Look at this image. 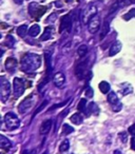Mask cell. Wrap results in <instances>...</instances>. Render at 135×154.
I'll return each mask as SVG.
<instances>
[{
    "label": "cell",
    "mask_w": 135,
    "mask_h": 154,
    "mask_svg": "<svg viewBox=\"0 0 135 154\" xmlns=\"http://www.w3.org/2000/svg\"><path fill=\"white\" fill-rule=\"evenodd\" d=\"M70 119H71V122H73V124H75V125H81V122H82V116L80 115L79 113H76V114H74V115H72Z\"/></svg>",
    "instance_id": "22"
},
{
    "label": "cell",
    "mask_w": 135,
    "mask_h": 154,
    "mask_svg": "<svg viewBox=\"0 0 135 154\" xmlns=\"http://www.w3.org/2000/svg\"><path fill=\"white\" fill-rule=\"evenodd\" d=\"M110 32V24L108 22V20H106L103 24V28H101V33H100V39H103L108 35V33Z\"/></svg>",
    "instance_id": "20"
},
{
    "label": "cell",
    "mask_w": 135,
    "mask_h": 154,
    "mask_svg": "<svg viewBox=\"0 0 135 154\" xmlns=\"http://www.w3.org/2000/svg\"><path fill=\"white\" fill-rule=\"evenodd\" d=\"M118 7H119V3L118 2H115L113 5L111 7V9H110V12H109V15H111V14H113L114 12L116 11V10L118 9Z\"/></svg>",
    "instance_id": "31"
},
{
    "label": "cell",
    "mask_w": 135,
    "mask_h": 154,
    "mask_svg": "<svg viewBox=\"0 0 135 154\" xmlns=\"http://www.w3.org/2000/svg\"><path fill=\"white\" fill-rule=\"evenodd\" d=\"M69 148H70L69 140H68V139H64V140L61 143V145L59 146V151L60 152H66V151L69 150Z\"/></svg>",
    "instance_id": "26"
},
{
    "label": "cell",
    "mask_w": 135,
    "mask_h": 154,
    "mask_svg": "<svg viewBox=\"0 0 135 154\" xmlns=\"http://www.w3.org/2000/svg\"><path fill=\"white\" fill-rule=\"evenodd\" d=\"M41 66V57L38 54L28 53L22 57L20 68L26 73H33Z\"/></svg>",
    "instance_id": "1"
},
{
    "label": "cell",
    "mask_w": 135,
    "mask_h": 154,
    "mask_svg": "<svg viewBox=\"0 0 135 154\" xmlns=\"http://www.w3.org/2000/svg\"><path fill=\"white\" fill-rule=\"evenodd\" d=\"M26 32H28V26H26V24H22V26L17 28V34L19 35L20 37L26 36Z\"/></svg>",
    "instance_id": "24"
},
{
    "label": "cell",
    "mask_w": 135,
    "mask_h": 154,
    "mask_svg": "<svg viewBox=\"0 0 135 154\" xmlns=\"http://www.w3.org/2000/svg\"><path fill=\"white\" fill-rule=\"evenodd\" d=\"M118 137H120V139H121L122 143H126L127 139H128V135H127L126 132H121L118 134Z\"/></svg>",
    "instance_id": "32"
},
{
    "label": "cell",
    "mask_w": 135,
    "mask_h": 154,
    "mask_svg": "<svg viewBox=\"0 0 135 154\" xmlns=\"http://www.w3.org/2000/svg\"><path fill=\"white\" fill-rule=\"evenodd\" d=\"M84 73H86V64H84V62L78 63L77 66H76V69H75V75H76V77H77V78L79 80L84 79Z\"/></svg>",
    "instance_id": "14"
},
{
    "label": "cell",
    "mask_w": 135,
    "mask_h": 154,
    "mask_svg": "<svg viewBox=\"0 0 135 154\" xmlns=\"http://www.w3.org/2000/svg\"><path fill=\"white\" fill-rule=\"evenodd\" d=\"M108 101H109L110 105H111L112 110H113V111L118 112V111L121 110L122 105L119 101V99H118V97H117V95H116L115 92H113V91L110 92V94L108 95Z\"/></svg>",
    "instance_id": "5"
},
{
    "label": "cell",
    "mask_w": 135,
    "mask_h": 154,
    "mask_svg": "<svg viewBox=\"0 0 135 154\" xmlns=\"http://www.w3.org/2000/svg\"><path fill=\"white\" fill-rule=\"evenodd\" d=\"M44 154H48V152H44Z\"/></svg>",
    "instance_id": "39"
},
{
    "label": "cell",
    "mask_w": 135,
    "mask_h": 154,
    "mask_svg": "<svg viewBox=\"0 0 135 154\" xmlns=\"http://www.w3.org/2000/svg\"><path fill=\"white\" fill-rule=\"evenodd\" d=\"M45 10H47V8L39 7L38 3H36V2H32V3H30V5H29V13H30V15H32L33 17L36 16L37 18H39L41 15L44 14Z\"/></svg>",
    "instance_id": "6"
},
{
    "label": "cell",
    "mask_w": 135,
    "mask_h": 154,
    "mask_svg": "<svg viewBox=\"0 0 135 154\" xmlns=\"http://www.w3.org/2000/svg\"><path fill=\"white\" fill-rule=\"evenodd\" d=\"M131 147H132V149L135 151V136H134V138L131 139Z\"/></svg>",
    "instance_id": "36"
},
{
    "label": "cell",
    "mask_w": 135,
    "mask_h": 154,
    "mask_svg": "<svg viewBox=\"0 0 135 154\" xmlns=\"http://www.w3.org/2000/svg\"><path fill=\"white\" fill-rule=\"evenodd\" d=\"M52 125H53V122L51 119H47L42 122V125L40 126V134L45 135L50 132V130L52 129Z\"/></svg>",
    "instance_id": "15"
},
{
    "label": "cell",
    "mask_w": 135,
    "mask_h": 154,
    "mask_svg": "<svg viewBox=\"0 0 135 154\" xmlns=\"http://www.w3.org/2000/svg\"><path fill=\"white\" fill-rule=\"evenodd\" d=\"M14 1H15L17 5H21V3L23 2V0H14Z\"/></svg>",
    "instance_id": "37"
},
{
    "label": "cell",
    "mask_w": 135,
    "mask_h": 154,
    "mask_svg": "<svg viewBox=\"0 0 135 154\" xmlns=\"http://www.w3.org/2000/svg\"><path fill=\"white\" fill-rule=\"evenodd\" d=\"M11 95V84L5 77L0 78V99L2 103H5Z\"/></svg>",
    "instance_id": "2"
},
{
    "label": "cell",
    "mask_w": 135,
    "mask_h": 154,
    "mask_svg": "<svg viewBox=\"0 0 135 154\" xmlns=\"http://www.w3.org/2000/svg\"><path fill=\"white\" fill-rule=\"evenodd\" d=\"M93 94H94V92H93V89L89 87V88L86 90V96L89 97V98H91V97L93 96Z\"/></svg>",
    "instance_id": "33"
},
{
    "label": "cell",
    "mask_w": 135,
    "mask_h": 154,
    "mask_svg": "<svg viewBox=\"0 0 135 154\" xmlns=\"http://www.w3.org/2000/svg\"><path fill=\"white\" fill-rule=\"evenodd\" d=\"M121 50V43L119 41H115L113 45H111L110 48V51H109V55L110 56H114L116 54H118V52Z\"/></svg>",
    "instance_id": "18"
},
{
    "label": "cell",
    "mask_w": 135,
    "mask_h": 154,
    "mask_svg": "<svg viewBox=\"0 0 135 154\" xmlns=\"http://www.w3.org/2000/svg\"><path fill=\"white\" fill-rule=\"evenodd\" d=\"M73 131H74V129L72 128L71 126H69V125L66 124L62 126V133H63V134H66V135L71 134V133H73Z\"/></svg>",
    "instance_id": "27"
},
{
    "label": "cell",
    "mask_w": 135,
    "mask_h": 154,
    "mask_svg": "<svg viewBox=\"0 0 135 154\" xmlns=\"http://www.w3.org/2000/svg\"><path fill=\"white\" fill-rule=\"evenodd\" d=\"M5 45H7L9 48H13L14 45H15V39H14L12 36H8L7 39H5Z\"/></svg>",
    "instance_id": "30"
},
{
    "label": "cell",
    "mask_w": 135,
    "mask_h": 154,
    "mask_svg": "<svg viewBox=\"0 0 135 154\" xmlns=\"http://www.w3.org/2000/svg\"><path fill=\"white\" fill-rule=\"evenodd\" d=\"M47 103H48V101H44V103H42V106H41V107H40V108H39V109H38V110H37V111H36V112H35V113H34V115H36V114H37V113H38V112H39V111H40V110H42V109H43V108H44V107H45V105H47Z\"/></svg>",
    "instance_id": "35"
},
{
    "label": "cell",
    "mask_w": 135,
    "mask_h": 154,
    "mask_svg": "<svg viewBox=\"0 0 135 154\" xmlns=\"http://www.w3.org/2000/svg\"><path fill=\"white\" fill-rule=\"evenodd\" d=\"M118 88H119L118 91H119V93L121 95H128V94H130V93H132V91H133L132 86H131L129 82H122V84L119 85Z\"/></svg>",
    "instance_id": "13"
},
{
    "label": "cell",
    "mask_w": 135,
    "mask_h": 154,
    "mask_svg": "<svg viewBox=\"0 0 135 154\" xmlns=\"http://www.w3.org/2000/svg\"><path fill=\"white\" fill-rule=\"evenodd\" d=\"M53 33H54L53 28H51V26H48V28H45L44 31H43V33H42V35H41V37H40V40L41 41H45V40H49V39H51L52 36H53Z\"/></svg>",
    "instance_id": "16"
},
{
    "label": "cell",
    "mask_w": 135,
    "mask_h": 154,
    "mask_svg": "<svg viewBox=\"0 0 135 154\" xmlns=\"http://www.w3.org/2000/svg\"><path fill=\"white\" fill-rule=\"evenodd\" d=\"M0 147L3 150H10L12 148V143L3 135H0Z\"/></svg>",
    "instance_id": "17"
},
{
    "label": "cell",
    "mask_w": 135,
    "mask_h": 154,
    "mask_svg": "<svg viewBox=\"0 0 135 154\" xmlns=\"http://www.w3.org/2000/svg\"><path fill=\"white\" fill-rule=\"evenodd\" d=\"M24 90H26V86H24V82L21 78H17L16 77L13 82V91H14V96L19 97L23 94Z\"/></svg>",
    "instance_id": "4"
},
{
    "label": "cell",
    "mask_w": 135,
    "mask_h": 154,
    "mask_svg": "<svg viewBox=\"0 0 135 154\" xmlns=\"http://www.w3.org/2000/svg\"><path fill=\"white\" fill-rule=\"evenodd\" d=\"M134 17H135V9H132V10H130V11H129L128 13H127L126 15L124 16V19L130 20V19H132V18H134Z\"/></svg>",
    "instance_id": "29"
},
{
    "label": "cell",
    "mask_w": 135,
    "mask_h": 154,
    "mask_svg": "<svg viewBox=\"0 0 135 154\" xmlns=\"http://www.w3.org/2000/svg\"><path fill=\"white\" fill-rule=\"evenodd\" d=\"M86 108H87V100L84 98H82L81 100L79 101V103H78L77 109H78V111H80V112H84L86 111Z\"/></svg>",
    "instance_id": "28"
},
{
    "label": "cell",
    "mask_w": 135,
    "mask_h": 154,
    "mask_svg": "<svg viewBox=\"0 0 135 154\" xmlns=\"http://www.w3.org/2000/svg\"><path fill=\"white\" fill-rule=\"evenodd\" d=\"M64 82H66V77H64L63 73L58 72L53 76V84L55 85L57 88H61L64 85Z\"/></svg>",
    "instance_id": "10"
},
{
    "label": "cell",
    "mask_w": 135,
    "mask_h": 154,
    "mask_svg": "<svg viewBox=\"0 0 135 154\" xmlns=\"http://www.w3.org/2000/svg\"><path fill=\"white\" fill-rule=\"evenodd\" d=\"M66 2H72V1H73V0H66Z\"/></svg>",
    "instance_id": "38"
},
{
    "label": "cell",
    "mask_w": 135,
    "mask_h": 154,
    "mask_svg": "<svg viewBox=\"0 0 135 154\" xmlns=\"http://www.w3.org/2000/svg\"><path fill=\"white\" fill-rule=\"evenodd\" d=\"M99 90H100L101 93H103V94H107L110 91V85L108 84L107 82H101L100 84H99Z\"/></svg>",
    "instance_id": "23"
},
{
    "label": "cell",
    "mask_w": 135,
    "mask_h": 154,
    "mask_svg": "<svg viewBox=\"0 0 135 154\" xmlns=\"http://www.w3.org/2000/svg\"><path fill=\"white\" fill-rule=\"evenodd\" d=\"M99 26H100V19H99V16L96 14V15L93 16V17L91 18L88 22L89 32L92 33V34H94V33H96L97 31H98Z\"/></svg>",
    "instance_id": "8"
},
{
    "label": "cell",
    "mask_w": 135,
    "mask_h": 154,
    "mask_svg": "<svg viewBox=\"0 0 135 154\" xmlns=\"http://www.w3.org/2000/svg\"><path fill=\"white\" fill-rule=\"evenodd\" d=\"M17 68V60L13 57H10L5 61V69L9 71L10 73H14Z\"/></svg>",
    "instance_id": "12"
},
{
    "label": "cell",
    "mask_w": 135,
    "mask_h": 154,
    "mask_svg": "<svg viewBox=\"0 0 135 154\" xmlns=\"http://www.w3.org/2000/svg\"><path fill=\"white\" fill-rule=\"evenodd\" d=\"M95 15H96V9H95L94 7L90 8L89 11H84V13L81 14V21L84 22V23H88L89 20Z\"/></svg>",
    "instance_id": "11"
},
{
    "label": "cell",
    "mask_w": 135,
    "mask_h": 154,
    "mask_svg": "<svg viewBox=\"0 0 135 154\" xmlns=\"http://www.w3.org/2000/svg\"><path fill=\"white\" fill-rule=\"evenodd\" d=\"M40 33V26L38 24H34L29 29V35L32 37H36Z\"/></svg>",
    "instance_id": "21"
},
{
    "label": "cell",
    "mask_w": 135,
    "mask_h": 154,
    "mask_svg": "<svg viewBox=\"0 0 135 154\" xmlns=\"http://www.w3.org/2000/svg\"><path fill=\"white\" fill-rule=\"evenodd\" d=\"M33 105H34V98H33V96L31 95V96L26 97L23 101L20 103L19 107H18V111H19V113L24 114L30 111V109L33 107Z\"/></svg>",
    "instance_id": "7"
},
{
    "label": "cell",
    "mask_w": 135,
    "mask_h": 154,
    "mask_svg": "<svg viewBox=\"0 0 135 154\" xmlns=\"http://www.w3.org/2000/svg\"><path fill=\"white\" fill-rule=\"evenodd\" d=\"M129 133H130L131 135H133V136H135V124L132 125V126L129 128Z\"/></svg>",
    "instance_id": "34"
},
{
    "label": "cell",
    "mask_w": 135,
    "mask_h": 154,
    "mask_svg": "<svg viewBox=\"0 0 135 154\" xmlns=\"http://www.w3.org/2000/svg\"><path fill=\"white\" fill-rule=\"evenodd\" d=\"M72 28V18L71 15H64L63 17L60 20V28H59V32L62 33L64 30H66L68 32L71 31Z\"/></svg>",
    "instance_id": "9"
},
{
    "label": "cell",
    "mask_w": 135,
    "mask_h": 154,
    "mask_svg": "<svg viewBox=\"0 0 135 154\" xmlns=\"http://www.w3.org/2000/svg\"><path fill=\"white\" fill-rule=\"evenodd\" d=\"M99 113V108L95 103H91L88 105V115L90 114H94V115H98Z\"/></svg>",
    "instance_id": "19"
},
{
    "label": "cell",
    "mask_w": 135,
    "mask_h": 154,
    "mask_svg": "<svg viewBox=\"0 0 135 154\" xmlns=\"http://www.w3.org/2000/svg\"><path fill=\"white\" fill-rule=\"evenodd\" d=\"M5 124L9 130H15L20 126V120L15 113L10 112L5 116Z\"/></svg>",
    "instance_id": "3"
},
{
    "label": "cell",
    "mask_w": 135,
    "mask_h": 154,
    "mask_svg": "<svg viewBox=\"0 0 135 154\" xmlns=\"http://www.w3.org/2000/svg\"><path fill=\"white\" fill-rule=\"evenodd\" d=\"M88 53V47L86 45H81L77 50V54L79 57H84L86 54Z\"/></svg>",
    "instance_id": "25"
}]
</instances>
